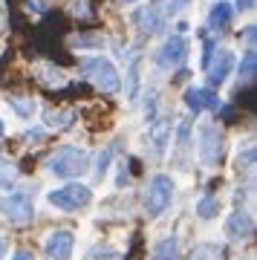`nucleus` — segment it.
<instances>
[{
    "instance_id": "obj_10",
    "label": "nucleus",
    "mask_w": 257,
    "mask_h": 260,
    "mask_svg": "<svg viewBox=\"0 0 257 260\" xmlns=\"http://www.w3.org/2000/svg\"><path fill=\"white\" fill-rule=\"evenodd\" d=\"M165 9H162V3H147V6H142V9H136V15H133V20H136V26L142 29V32H147V35H153V32H159V29L165 26Z\"/></svg>"
},
{
    "instance_id": "obj_13",
    "label": "nucleus",
    "mask_w": 257,
    "mask_h": 260,
    "mask_svg": "<svg viewBox=\"0 0 257 260\" xmlns=\"http://www.w3.org/2000/svg\"><path fill=\"white\" fill-rule=\"evenodd\" d=\"M214 64H208L205 70H208V84L211 87H220V84H226V78L231 75V67H234V55H231L229 49H220V55L211 58Z\"/></svg>"
},
{
    "instance_id": "obj_27",
    "label": "nucleus",
    "mask_w": 257,
    "mask_h": 260,
    "mask_svg": "<svg viewBox=\"0 0 257 260\" xmlns=\"http://www.w3.org/2000/svg\"><path fill=\"white\" fill-rule=\"evenodd\" d=\"M104 41L101 38H95V35H78L75 38V47H81V49H87V47H101Z\"/></svg>"
},
{
    "instance_id": "obj_32",
    "label": "nucleus",
    "mask_w": 257,
    "mask_h": 260,
    "mask_svg": "<svg viewBox=\"0 0 257 260\" xmlns=\"http://www.w3.org/2000/svg\"><path fill=\"white\" fill-rule=\"evenodd\" d=\"M26 9H29V12H38V15H41L46 6H44V0H26Z\"/></svg>"
},
{
    "instance_id": "obj_11",
    "label": "nucleus",
    "mask_w": 257,
    "mask_h": 260,
    "mask_svg": "<svg viewBox=\"0 0 257 260\" xmlns=\"http://www.w3.org/2000/svg\"><path fill=\"white\" fill-rule=\"evenodd\" d=\"M251 232H254V217L246 208H237L234 214H229V220H226V237L229 240H246V237H251Z\"/></svg>"
},
{
    "instance_id": "obj_19",
    "label": "nucleus",
    "mask_w": 257,
    "mask_h": 260,
    "mask_svg": "<svg viewBox=\"0 0 257 260\" xmlns=\"http://www.w3.org/2000/svg\"><path fill=\"white\" fill-rule=\"evenodd\" d=\"M191 260H226V251H222L217 243H200V246L191 251Z\"/></svg>"
},
{
    "instance_id": "obj_18",
    "label": "nucleus",
    "mask_w": 257,
    "mask_h": 260,
    "mask_svg": "<svg viewBox=\"0 0 257 260\" xmlns=\"http://www.w3.org/2000/svg\"><path fill=\"white\" fill-rule=\"evenodd\" d=\"M208 23H211L214 29H226L231 23V6L229 3H214V9H211V15H208Z\"/></svg>"
},
{
    "instance_id": "obj_14",
    "label": "nucleus",
    "mask_w": 257,
    "mask_h": 260,
    "mask_svg": "<svg viewBox=\"0 0 257 260\" xmlns=\"http://www.w3.org/2000/svg\"><path fill=\"white\" fill-rule=\"evenodd\" d=\"M44 121L49 130H70L75 121V110H67V107H58V110H46Z\"/></svg>"
},
{
    "instance_id": "obj_16",
    "label": "nucleus",
    "mask_w": 257,
    "mask_h": 260,
    "mask_svg": "<svg viewBox=\"0 0 257 260\" xmlns=\"http://www.w3.org/2000/svg\"><path fill=\"white\" fill-rule=\"evenodd\" d=\"M220 208H222V203L217 200V197H211V194H205V197L197 200V214H200L202 220H214V217L220 214Z\"/></svg>"
},
{
    "instance_id": "obj_8",
    "label": "nucleus",
    "mask_w": 257,
    "mask_h": 260,
    "mask_svg": "<svg viewBox=\"0 0 257 260\" xmlns=\"http://www.w3.org/2000/svg\"><path fill=\"white\" fill-rule=\"evenodd\" d=\"M73 246H75V234L70 229H58L46 237V257L49 260H70L73 257Z\"/></svg>"
},
{
    "instance_id": "obj_3",
    "label": "nucleus",
    "mask_w": 257,
    "mask_h": 260,
    "mask_svg": "<svg viewBox=\"0 0 257 260\" xmlns=\"http://www.w3.org/2000/svg\"><path fill=\"white\" fill-rule=\"evenodd\" d=\"M197 153H200L202 165H220L226 156V133L217 124H200L197 133Z\"/></svg>"
},
{
    "instance_id": "obj_28",
    "label": "nucleus",
    "mask_w": 257,
    "mask_h": 260,
    "mask_svg": "<svg viewBox=\"0 0 257 260\" xmlns=\"http://www.w3.org/2000/svg\"><path fill=\"white\" fill-rule=\"evenodd\" d=\"M145 119H147V124H153V121H156V93H150V95H147Z\"/></svg>"
},
{
    "instance_id": "obj_22",
    "label": "nucleus",
    "mask_w": 257,
    "mask_h": 260,
    "mask_svg": "<svg viewBox=\"0 0 257 260\" xmlns=\"http://www.w3.org/2000/svg\"><path fill=\"white\" fill-rule=\"evenodd\" d=\"M38 73H41L38 78H41V81H46L49 87H61V84H67L64 73H61V70H55L52 64H41V67H38Z\"/></svg>"
},
{
    "instance_id": "obj_4",
    "label": "nucleus",
    "mask_w": 257,
    "mask_h": 260,
    "mask_svg": "<svg viewBox=\"0 0 257 260\" xmlns=\"http://www.w3.org/2000/svg\"><path fill=\"white\" fill-rule=\"evenodd\" d=\"M174 200V179L168 174H156V177L147 182L145 191V211L147 217H159V214L168 211V205Z\"/></svg>"
},
{
    "instance_id": "obj_20",
    "label": "nucleus",
    "mask_w": 257,
    "mask_h": 260,
    "mask_svg": "<svg viewBox=\"0 0 257 260\" xmlns=\"http://www.w3.org/2000/svg\"><path fill=\"white\" fill-rule=\"evenodd\" d=\"M9 107L18 113L20 119H32L35 116V99H29V95H9Z\"/></svg>"
},
{
    "instance_id": "obj_12",
    "label": "nucleus",
    "mask_w": 257,
    "mask_h": 260,
    "mask_svg": "<svg viewBox=\"0 0 257 260\" xmlns=\"http://www.w3.org/2000/svg\"><path fill=\"white\" fill-rule=\"evenodd\" d=\"M171 130H174L171 119H156L150 124V156L153 159L165 156L168 145H171Z\"/></svg>"
},
{
    "instance_id": "obj_36",
    "label": "nucleus",
    "mask_w": 257,
    "mask_h": 260,
    "mask_svg": "<svg viewBox=\"0 0 257 260\" xmlns=\"http://www.w3.org/2000/svg\"><path fill=\"white\" fill-rule=\"evenodd\" d=\"M3 130H6V127H3V119H0V136H3Z\"/></svg>"
},
{
    "instance_id": "obj_30",
    "label": "nucleus",
    "mask_w": 257,
    "mask_h": 260,
    "mask_svg": "<svg viewBox=\"0 0 257 260\" xmlns=\"http://www.w3.org/2000/svg\"><path fill=\"white\" fill-rule=\"evenodd\" d=\"M188 3V0H168V9H165V15H174V12H179Z\"/></svg>"
},
{
    "instance_id": "obj_17",
    "label": "nucleus",
    "mask_w": 257,
    "mask_h": 260,
    "mask_svg": "<svg viewBox=\"0 0 257 260\" xmlns=\"http://www.w3.org/2000/svg\"><path fill=\"white\" fill-rule=\"evenodd\" d=\"M188 150H191V121L182 119L179 130H176V156H179V165H182V156Z\"/></svg>"
},
{
    "instance_id": "obj_24",
    "label": "nucleus",
    "mask_w": 257,
    "mask_h": 260,
    "mask_svg": "<svg viewBox=\"0 0 257 260\" xmlns=\"http://www.w3.org/2000/svg\"><path fill=\"white\" fill-rule=\"evenodd\" d=\"M15 179H18V171H15V165H9V162H0V185H3V188H12V185H15Z\"/></svg>"
},
{
    "instance_id": "obj_1",
    "label": "nucleus",
    "mask_w": 257,
    "mask_h": 260,
    "mask_svg": "<svg viewBox=\"0 0 257 260\" xmlns=\"http://www.w3.org/2000/svg\"><path fill=\"white\" fill-rule=\"evenodd\" d=\"M46 168L61 179H75L90 168V153L84 148H75V145H64L46 159Z\"/></svg>"
},
{
    "instance_id": "obj_5",
    "label": "nucleus",
    "mask_w": 257,
    "mask_h": 260,
    "mask_svg": "<svg viewBox=\"0 0 257 260\" xmlns=\"http://www.w3.org/2000/svg\"><path fill=\"white\" fill-rule=\"evenodd\" d=\"M46 200H49V205H55V208H61V211H78V208H84V205H90L92 191L87 185H81V182H67L64 188L49 191Z\"/></svg>"
},
{
    "instance_id": "obj_25",
    "label": "nucleus",
    "mask_w": 257,
    "mask_h": 260,
    "mask_svg": "<svg viewBox=\"0 0 257 260\" xmlns=\"http://www.w3.org/2000/svg\"><path fill=\"white\" fill-rule=\"evenodd\" d=\"M136 87H139V64L133 61L130 64V73H127V99L130 102L136 99Z\"/></svg>"
},
{
    "instance_id": "obj_29",
    "label": "nucleus",
    "mask_w": 257,
    "mask_h": 260,
    "mask_svg": "<svg viewBox=\"0 0 257 260\" xmlns=\"http://www.w3.org/2000/svg\"><path fill=\"white\" fill-rule=\"evenodd\" d=\"M110 156H113V150H104V153L99 156V171H95L99 177H104V171H107V165H110Z\"/></svg>"
},
{
    "instance_id": "obj_37",
    "label": "nucleus",
    "mask_w": 257,
    "mask_h": 260,
    "mask_svg": "<svg viewBox=\"0 0 257 260\" xmlns=\"http://www.w3.org/2000/svg\"><path fill=\"white\" fill-rule=\"evenodd\" d=\"M124 3H136V0H124Z\"/></svg>"
},
{
    "instance_id": "obj_33",
    "label": "nucleus",
    "mask_w": 257,
    "mask_h": 260,
    "mask_svg": "<svg viewBox=\"0 0 257 260\" xmlns=\"http://www.w3.org/2000/svg\"><path fill=\"white\" fill-rule=\"evenodd\" d=\"M237 9H240V12H248V9H254V0H237Z\"/></svg>"
},
{
    "instance_id": "obj_21",
    "label": "nucleus",
    "mask_w": 257,
    "mask_h": 260,
    "mask_svg": "<svg viewBox=\"0 0 257 260\" xmlns=\"http://www.w3.org/2000/svg\"><path fill=\"white\" fill-rule=\"evenodd\" d=\"M254 75H257V52L254 49H246L243 52V61H240V78L246 84H251Z\"/></svg>"
},
{
    "instance_id": "obj_9",
    "label": "nucleus",
    "mask_w": 257,
    "mask_h": 260,
    "mask_svg": "<svg viewBox=\"0 0 257 260\" xmlns=\"http://www.w3.org/2000/svg\"><path fill=\"white\" fill-rule=\"evenodd\" d=\"M185 104H188L191 113H202V110H220L222 102L211 87H188L185 90Z\"/></svg>"
},
{
    "instance_id": "obj_35",
    "label": "nucleus",
    "mask_w": 257,
    "mask_h": 260,
    "mask_svg": "<svg viewBox=\"0 0 257 260\" xmlns=\"http://www.w3.org/2000/svg\"><path fill=\"white\" fill-rule=\"evenodd\" d=\"M3 254H6V243L0 240V260H3Z\"/></svg>"
},
{
    "instance_id": "obj_34",
    "label": "nucleus",
    "mask_w": 257,
    "mask_h": 260,
    "mask_svg": "<svg viewBox=\"0 0 257 260\" xmlns=\"http://www.w3.org/2000/svg\"><path fill=\"white\" fill-rule=\"evenodd\" d=\"M3 26H6V12H3V6H0V32H3Z\"/></svg>"
},
{
    "instance_id": "obj_31",
    "label": "nucleus",
    "mask_w": 257,
    "mask_h": 260,
    "mask_svg": "<svg viewBox=\"0 0 257 260\" xmlns=\"http://www.w3.org/2000/svg\"><path fill=\"white\" fill-rule=\"evenodd\" d=\"M12 260H35V254L29 249H18V251H12Z\"/></svg>"
},
{
    "instance_id": "obj_2",
    "label": "nucleus",
    "mask_w": 257,
    "mask_h": 260,
    "mask_svg": "<svg viewBox=\"0 0 257 260\" xmlns=\"http://www.w3.org/2000/svg\"><path fill=\"white\" fill-rule=\"evenodd\" d=\"M81 75L90 78L99 90H104L107 95H116L121 87V78H119V70L113 67L110 58L104 55H90V58H81Z\"/></svg>"
},
{
    "instance_id": "obj_7",
    "label": "nucleus",
    "mask_w": 257,
    "mask_h": 260,
    "mask_svg": "<svg viewBox=\"0 0 257 260\" xmlns=\"http://www.w3.org/2000/svg\"><path fill=\"white\" fill-rule=\"evenodd\" d=\"M185 52H188L185 38L182 35H171L165 44L156 49L153 61H156V67H162V70H174V67H179L185 61Z\"/></svg>"
},
{
    "instance_id": "obj_6",
    "label": "nucleus",
    "mask_w": 257,
    "mask_h": 260,
    "mask_svg": "<svg viewBox=\"0 0 257 260\" xmlns=\"http://www.w3.org/2000/svg\"><path fill=\"white\" fill-rule=\"evenodd\" d=\"M0 214L12 220V223H26L29 217L35 214V205H32V197L26 191H12V194L0 197Z\"/></svg>"
},
{
    "instance_id": "obj_26",
    "label": "nucleus",
    "mask_w": 257,
    "mask_h": 260,
    "mask_svg": "<svg viewBox=\"0 0 257 260\" xmlns=\"http://www.w3.org/2000/svg\"><path fill=\"white\" fill-rule=\"evenodd\" d=\"M251 168H254V148H246V156L240 153V159H237V171L240 174H243V171L251 174Z\"/></svg>"
},
{
    "instance_id": "obj_23",
    "label": "nucleus",
    "mask_w": 257,
    "mask_h": 260,
    "mask_svg": "<svg viewBox=\"0 0 257 260\" xmlns=\"http://www.w3.org/2000/svg\"><path fill=\"white\" fill-rule=\"evenodd\" d=\"M87 260H121V251L113 249V246H95V249H90V254H87Z\"/></svg>"
},
{
    "instance_id": "obj_15",
    "label": "nucleus",
    "mask_w": 257,
    "mask_h": 260,
    "mask_svg": "<svg viewBox=\"0 0 257 260\" xmlns=\"http://www.w3.org/2000/svg\"><path fill=\"white\" fill-rule=\"evenodd\" d=\"M176 254H179V240H176V234L159 240L156 246H153V260H176Z\"/></svg>"
}]
</instances>
